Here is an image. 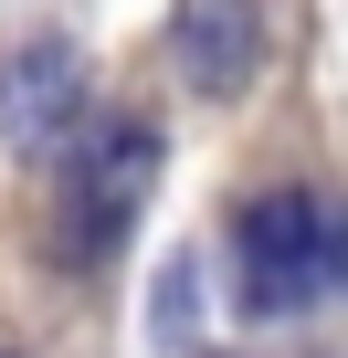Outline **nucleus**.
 Masks as SVG:
<instances>
[{"mask_svg":"<svg viewBox=\"0 0 348 358\" xmlns=\"http://www.w3.org/2000/svg\"><path fill=\"white\" fill-rule=\"evenodd\" d=\"M148 169H158V137H148V127H106V137L74 158V179H64V253H74V264H106V243H116L127 211L148 201Z\"/></svg>","mask_w":348,"mask_h":358,"instance_id":"nucleus-2","label":"nucleus"},{"mask_svg":"<svg viewBox=\"0 0 348 358\" xmlns=\"http://www.w3.org/2000/svg\"><path fill=\"white\" fill-rule=\"evenodd\" d=\"M180 64L201 95H232L253 74V0H190V22H180Z\"/></svg>","mask_w":348,"mask_h":358,"instance_id":"nucleus-3","label":"nucleus"},{"mask_svg":"<svg viewBox=\"0 0 348 358\" xmlns=\"http://www.w3.org/2000/svg\"><path fill=\"white\" fill-rule=\"evenodd\" d=\"M232 243H243V306H264V316H285V306H306V295H327V285L348 274L337 222H327L316 190H264V201H243Z\"/></svg>","mask_w":348,"mask_h":358,"instance_id":"nucleus-1","label":"nucleus"},{"mask_svg":"<svg viewBox=\"0 0 348 358\" xmlns=\"http://www.w3.org/2000/svg\"><path fill=\"white\" fill-rule=\"evenodd\" d=\"M64 74H74V53H64V43H32V53L11 64V127H22V137H43V127H53Z\"/></svg>","mask_w":348,"mask_h":358,"instance_id":"nucleus-4","label":"nucleus"}]
</instances>
